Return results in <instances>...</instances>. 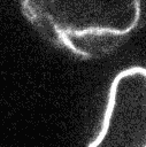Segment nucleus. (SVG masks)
I'll return each instance as SVG.
<instances>
[{"label": "nucleus", "instance_id": "obj_2", "mask_svg": "<svg viewBox=\"0 0 146 147\" xmlns=\"http://www.w3.org/2000/svg\"><path fill=\"white\" fill-rule=\"evenodd\" d=\"M90 147H146V68L131 65L113 78L99 132Z\"/></svg>", "mask_w": 146, "mask_h": 147}, {"label": "nucleus", "instance_id": "obj_1", "mask_svg": "<svg viewBox=\"0 0 146 147\" xmlns=\"http://www.w3.org/2000/svg\"><path fill=\"white\" fill-rule=\"evenodd\" d=\"M143 0H18L21 11L47 41L91 60L121 45L138 26Z\"/></svg>", "mask_w": 146, "mask_h": 147}]
</instances>
